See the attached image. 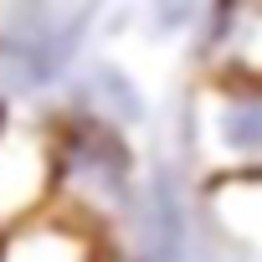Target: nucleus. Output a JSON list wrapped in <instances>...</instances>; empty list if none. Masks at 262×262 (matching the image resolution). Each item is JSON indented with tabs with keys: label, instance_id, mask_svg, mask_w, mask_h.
Instances as JSON below:
<instances>
[{
	"label": "nucleus",
	"instance_id": "6",
	"mask_svg": "<svg viewBox=\"0 0 262 262\" xmlns=\"http://www.w3.org/2000/svg\"><path fill=\"white\" fill-rule=\"evenodd\" d=\"M216 216L242 262H262V175H236L216 190Z\"/></svg>",
	"mask_w": 262,
	"mask_h": 262
},
{
	"label": "nucleus",
	"instance_id": "5",
	"mask_svg": "<svg viewBox=\"0 0 262 262\" xmlns=\"http://www.w3.org/2000/svg\"><path fill=\"white\" fill-rule=\"evenodd\" d=\"M0 262H98V247L72 221H26L0 236Z\"/></svg>",
	"mask_w": 262,
	"mask_h": 262
},
{
	"label": "nucleus",
	"instance_id": "4",
	"mask_svg": "<svg viewBox=\"0 0 262 262\" xmlns=\"http://www.w3.org/2000/svg\"><path fill=\"white\" fill-rule=\"evenodd\" d=\"M52 190V144L41 134L0 128V236L26 226Z\"/></svg>",
	"mask_w": 262,
	"mask_h": 262
},
{
	"label": "nucleus",
	"instance_id": "1",
	"mask_svg": "<svg viewBox=\"0 0 262 262\" xmlns=\"http://www.w3.org/2000/svg\"><path fill=\"white\" fill-rule=\"evenodd\" d=\"M52 180H62V190L77 211L128 206L134 201V155L123 144V128H113L93 113H72L52 144Z\"/></svg>",
	"mask_w": 262,
	"mask_h": 262
},
{
	"label": "nucleus",
	"instance_id": "3",
	"mask_svg": "<svg viewBox=\"0 0 262 262\" xmlns=\"http://www.w3.org/2000/svg\"><path fill=\"white\" fill-rule=\"evenodd\" d=\"M88 11H11L0 31V72L16 88H47L67 72Z\"/></svg>",
	"mask_w": 262,
	"mask_h": 262
},
{
	"label": "nucleus",
	"instance_id": "2",
	"mask_svg": "<svg viewBox=\"0 0 262 262\" xmlns=\"http://www.w3.org/2000/svg\"><path fill=\"white\" fill-rule=\"evenodd\" d=\"M190 149L221 175H262V82H211L190 98Z\"/></svg>",
	"mask_w": 262,
	"mask_h": 262
}]
</instances>
